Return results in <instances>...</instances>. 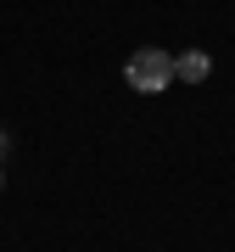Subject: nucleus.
I'll use <instances>...</instances> for the list:
<instances>
[{"label": "nucleus", "mask_w": 235, "mask_h": 252, "mask_svg": "<svg viewBox=\"0 0 235 252\" xmlns=\"http://www.w3.org/2000/svg\"><path fill=\"white\" fill-rule=\"evenodd\" d=\"M123 79L135 84L140 95H157V90H168V84H174V56L157 51V45H140V51L123 62Z\"/></svg>", "instance_id": "nucleus-1"}, {"label": "nucleus", "mask_w": 235, "mask_h": 252, "mask_svg": "<svg viewBox=\"0 0 235 252\" xmlns=\"http://www.w3.org/2000/svg\"><path fill=\"white\" fill-rule=\"evenodd\" d=\"M207 73H213L207 51H185V56H174V79H185V84H202Z\"/></svg>", "instance_id": "nucleus-2"}, {"label": "nucleus", "mask_w": 235, "mask_h": 252, "mask_svg": "<svg viewBox=\"0 0 235 252\" xmlns=\"http://www.w3.org/2000/svg\"><path fill=\"white\" fill-rule=\"evenodd\" d=\"M0 152H6V135H0Z\"/></svg>", "instance_id": "nucleus-3"}]
</instances>
